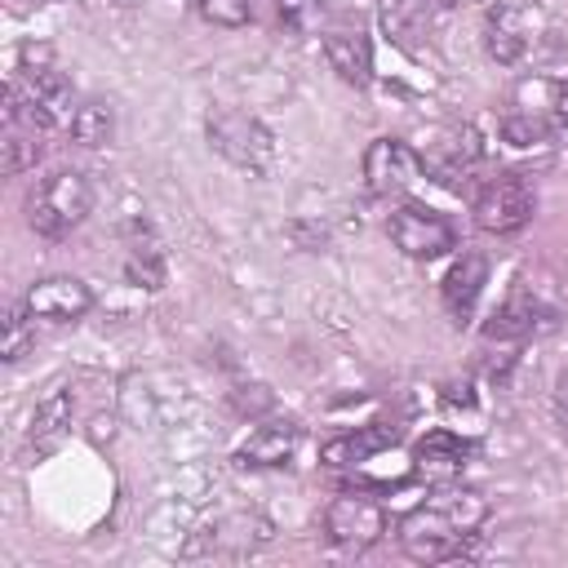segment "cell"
Returning <instances> with one entry per match:
<instances>
[{
  "label": "cell",
  "mask_w": 568,
  "mask_h": 568,
  "mask_svg": "<svg viewBox=\"0 0 568 568\" xmlns=\"http://www.w3.org/2000/svg\"><path fill=\"white\" fill-rule=\"evenodd\" d=\"M422 173V155L399 142V138H373L368 151H364V178H368V191L373 195H399L417 182Z\"/></svg>",
  "instance_id": "obj_7"
},
{
  "label": "cell",
  "mask_w": 568,
  "mask_h": 568,
  "mask_svg": "<svg viewBox=\"0 0 568 568\" xmlns=\"http://www.w3.org/2000/svg\"><path fill=\"white\" fill-rule=\"evenodd\" d=\"M444 9H457V4H470V0H439Z\"/></svg>",
  "instance_id": "obj_27"
},
{
  "label": "cell",
  "mask_w": 568,
  "mask_h": 568,
  "mask_svg": "<svg viewBox=\"0 0 568 568\" xmlns=\"http://www.w3.org/2000/svg\"><path fill=\"white\" fill-rule=\"evenodd\" d=\"M67 129H71V138H75L80 146H102V142H111V133H115V115H111L106 102L93 98V102H80V106L71 111Z\"/></svg>",
  "instance_id": "obj_20"
},
{
  "label": "cell",
  "mask_w": 568,
  "mask_h": 568,
  "mask_svg": "<svg viewBox=\"0 0 568 568\" xmlns=\"http://www.w3.org/2000/svg\"><path fill=\"white\" fill-rule=\"evenodd\" d=\"M537 320H541L537 302H532L524 288H515V293H510V297L497 306V315L488 320L484 337H528V333L537 328Z\"/></svg>",
  "instance_id": "obj_18"
},
{
  "label": "cell",
  "mask_w": 568,
  "mask_h": 568,
  "mask_svg": "<svg viewBox=\"0 0 568 568\" xmlns=\"http://www.w3.org/2000/svg\"><path fill=\"white\" fill-rule=\"evenodd\" d=\"M195 9L213 27H244L253 18V0H195Z\"/></svg>",
  "instance_id": "obj_24"
},
{
  "label": "cell",
  "mask_w": 568,
  "mask_h": 568,
  "mask_svg": "<svg viewBox=\"0 0 568 568\" xmlns=\"http://www.w3.org/2000/svg\"><path fill=\"white\" fill-rule=\"evenodd\" d=\"M550 120L546 115H528V111H515V115H506L501 120V138L510 142V146H537V142H546L550 138Z\"/></svg>",
  "instance_id": "obj_23"
},
{
  "label": "cell",
  "mask_w": 568,
  "mask_h": 568,
  "mask_svg": "<svg viewBox=\"0 0 568 568\" xmlns=\"http://www.w3.org/2000/svg\"><path fill=\"white\" fill-rule=\"evenodd\" d=\"M22 4H36L40 9V4H53V0H22Z\"/></svg>",
  "instance_id": "obj_28"
},
{
  "label": "cell",
  "mask_w": 568,
  "mask_h": 568,
  "mask_svg": "<svg viewBox=\"0 0 568 568\" xmlns=\"http://www.w3.org/2000/svg\"><path fill=\"white\" fill-rule=\"evenodd\" d=\"M382 532H386V510L364 493H342L324 506V537L342 550H364L382 541Z\"/></svg>",
  "instance_id": "obj_6"
},
{
  "label": "cell",
  "mask_w": 568,
  "mask_h": 568,
  "mask_svg": "<svg viewBox=\"0 0 568 568\" xmlns=\"http://www.w3.org/2000/svg\"><path fill=\"white\" fill-rule=\"evenodd\" d=\"M435 506H439L457 528H466V532H475V528L488 519V497L475 493V488H444V493L435 497Z\"/></svg>",
  "instance_id": "obj_21"
},
{
  "label": "cell",
  "mask_w": 568,
  "mask_h": 568,
  "mask_svg": "<svg viewBox=\"0 0 568 568\" xmlns=\"http://www.w3.org/2000/svg\"><path fill=\"white\" fill-rule=\"evenodd\" d=\"M466 457H470V439H462L453 430H426L413 444V475L422 484H439L444 488L466 470Z\"/></svg>",
  "instance_id": "obj_10"
},
{
  "label": "cell",
  "mask_w": 568,
  "mask_h": 568,
  "mask_svg": "<svg viewBox=\"0 0 568 568\" xmlns=\"http://www.w3.org/2000/svg\"><path fill=\"white\" fill-rule=\"evenodd\" d=\"M555 417H559V426L568 430V368H564L559 382H555Z\"/></svg>",
  "instance_id": "obj_26"
},
{
  "label": "cell",
  "mask_w": 568,
  "mask_h": 568,
  "mask_svg": "<svg viewBox=\"0 0 568 568\" xmlns=\"http://www.w3.org/2000/svg\"><path fill=\"white\" fill-rule=\"evenodd\" d=\"M124 240H129V253H124V275L129 284L138 288H160L164 284V253H160V240L146 222H129L124 226Z\"/></svg>",
  "instance_id": "obj_14"
},
{
  "label": "cell",
  "mask_w": 568,
  "mask_h": 568,
  "mask_svg": "<svg viewBox=\"0 0 568 568\" xmlns=\"http://www.w3.org/2000/svg\"><path fill=\"white\" fill-rule=\"evenodd\" d=\"M484 284H488V262L479 253H462L453 262V271L444 275V306H448V315L453 320H466L475 311Z\"/></svg>",
  "instance_id": "obj_15"
},
{
  "label": "cell",
  "mask_w": 568,
  "mask_h": 568,
  "mask_svg": "<svg viewBox=\"0 0 568 568\" xmlns=\"http://www.w3.org/2000/svg\"><path fill=\"white\" fill-rule=\"evenodd\" d=\"M275 9L288 31H311L324 18V0H275Z\"/></svg>",
  "instance_id": "obj_25"
},
{
  "label": "cell",
  "mask_w": 568,
  "mask_h": 568,
  "mask_svg": "<svg viewBox=\"0 0 568 568\" xmlns=\"http://www.w3.org/2000/svg\"><path fill=\"white\" fill-rule=\"evenodd\" d=\"M71 408H75V399H71L67 386L49 390V395L36 404L31 426H27V457H44V453H53V448L62 444V435H67V426H71Z\"/></svg>",
  "instance_id": "obj_12"
},
{
  "label": "cell",
  "mask_w": 568,
  "mask_h": 568,
  "mask_svg": "<svg viewBox=\"0 0 568 568\" xmlns=\"http://www.w3.org/2000/svg\"><path fill=\"white\" fill-rule=\"evenodd\" d=\"M209 146L244 173H271V164H275L271 129L244 111H213L209 115Z\"/></svg>",
  "instance_id": "obj_2"
},
{
  "label": "cell",
  "mask_w": 568,
  "mask_h": 568,
  "mask_svg": "<svg viewBox=\"0 0 568 568\" xmlns=\"http://www.w3.org/2000/svg\"><path fill=\"white\" fill-rule=\"evenodd\" d=\"M479 160H484L479 133H475L470 124H462V129H444V133H439V142L422 155V169H430V173H435V182H444V186L462 191V186H466V178L479 169Z\"/></svg>",
  "instance_id": "obj_8"
},
{
  "label": "cell",
  "mask_w": 568,
  "mask_h": 568,
  "mask_svg": "<svg viewBox=\"0 0 568 568\" xmlns=\"http://www.w3.org/2000/svg\"><path fill=\"white\" fill-rule=\"evenodd\" d=\"M324 58H328V67H333L346 84H355V89H364V84L373 80V40H368L359 27H333V31L324 36Z\"/></svg>",
  "instance_id": "obj_11"
},
{
  "label": "cell",
  "mask_w": 568,
  "mask_h": 568,
  "mask_svg": "<svg viewBox=\"0 0 568 568\" xmlns=\"http://www.w3.org/2000/svg\"><path fill=\"white\" fill-rule=\"evenodd\" d=\"M470 541H475V532L457 528L435 501H430V506H417V510H408V515L399 519V546H404V555L417 559V564H448V559H462V555H470Z\"/></svg>",
  "instance_id": "obj_3"
},
{
  "label": "cell",
  "mask_w": 568,
  "mask_h": 568,
  "mask_svg": "<svg viewBox=\"0 0 568 568\" xmlns=\"http://www.w3.org/2000/svg\"><path fill=\"white\" fill-rule=\"evenodd\" d=\"M484 40H488V53L497 58V62H519L524 58V49H528V27H524V13L515 9V4H497L493 13H488V22H484Z\"/></svg>",
  "instance_id": "obj_17"
},
{
  "label": "cell",
  "mask_w": 568,
  "mask_h": 568,
  "mask_svg": "<svg viewBox=\"0 0 568 568\" xmlns=\"http://www.w3.org/2000/svg\"><path fill=\"white\" fill-rule=\"evenodd\" d=\"M31 346H36V315L27 311V302H9L4 320H0V355H4V364H18Z\"/></svg>",
  "instance_id": "obj_19"
},
{
  "label": "cell",
  "mask_w": 568,
  "mask_h": 568,
  "mask_svg": "<svg viewBox=\"0 0 568 568\" xmlns=\"http://www.w3.org/2000/svg\"><path fill=\"white\" fill-rule=\"evenodd\" d=\"M395 439H399L395 426H386V422H368V426H359V430H351V435L328 439V444L320 448V457H324V466H359V462H368V457L395 448Z\"/></svg>",
  "instance_id": "obj_13"
},
{
  "label": "cell",
  "mask_w": 568,
  "mask_h": 568,
  "mask_svg": "<svg viewBox=\"0 0 568 568\" xmlns=\"http://www.w3.org/2000/svg\"><path fill=\"white\" fill-rule=\"evenodd\" d=\"M386 231H390L395 248H399L404 257H417V262H435V257H444L448 248H457V231L448 226V217H439V213L426 209V204H399V209L390 213Z\"/></svg>",
  "instance_id": "obj_5"
},
{
  "label": "cell",
  "mask_w": 568,
  "mask_h": 568,
  "mask_svg": "<svg viewBox=\"0 0 568 568\" xmlns=\"http://www.w3.org/2000/svg\"><path fill=\"white\" fill-rule=\"evenodd\" d=\"M27 311L36 315V320H53V324H71V320H80V315H89V306H93V293H89V284L84 280H75V275H49V280H36L31 288H27Z\"/></svg>",
  "instance_id": "obj_9"
},
{
  "label": "cell",
  "mask_w": 568,
  "mask_h": 568,
  "mask_svg": "<svg viewBox=\"0 0 568 568\" xmlns=\"http://www.w3.org/2000/svg\"><path fill=\"white\" fill-rule=\"evenodd\" d=\"M0 146H4V173L9 178H18L22 169H31L40 160V151H44L40 146V133L36 129H22V124H9V133H4Z\"/></svg>",
  "instance_id": "obj_22"
},
{
  "label": "cell",
  "mask_w": 568,
  "mask_h": 568,
  "mask_svg": "<svg viewBox=\"0 0 568 568\" xmlns=\"http://www.w3.org/2000/svg\"><path fill=\"white\" fill-rule=\"evenodd\" d=\"M293 448H297V426L293 422H266L240 444L235 462L240 466H284L293 457Z\"/></svg>",
  "instance_id": "obj_16"
},
{
  "label": "cell",
  "mask_w": 568,
  "mask_h": 568,
  "mask_svg": "<svg viewBox=\"0 0 568 568\" xmlns=\"http://www.w3.org/2000/svg\"><path fill=\"white\" fill-rule=\"evenodd\" d=\"M532 209H537L532 182L515 169H501L475 195V226L488 231V235H510V231L532 222Z\"/></svg>",
  "instance_id": "obj_4"
},
{
  "label": "cell",
  "mask_w": 568,
  "mask_h": 568,
  "mask_svg": "<svg viewBox=\"0 0 568 568\" xmlns=\"http://www.w3.org/2000/svg\"><path fill=\"white\" fill-rule=\"evenodd\" d=\"M89 209H93V186L80 169H58L44 182H36L27 195V222L44 240H62L67 231H75L89 217Z\"/></svg>",
  "instance_id": "obj_1"
}]
</instances>
